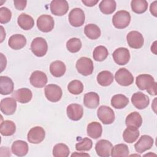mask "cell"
I'll list each match as a JSON object with an SVG mask.
<instances>
[{
	"label": "cell",
	"instance_id": "obj_4",
	"mask_svg": "<svg viewBox=\"0 0 157 157\" xmlns=\"http://www.w3.org/2000/svg\"><path fill=\"white\" fill-rule=\"evenodd\" d=\"M32 52L38 57L44 56L48 50V45L45 39L38 37L33 40L31 44Z\"/></svg>",
	"mask_w": 157,
	"mask_h": 157
},
{
	"label": "cell",
	"instance_id": "obj_16",
	"mask_svg": "<svg viewBox=\"0 0 157 157\" xmlns=\"http://www.w3.org/2000/svg\"><path fill=\"white\" fill-rule=\"evenodd\" d=\"M31 84L36 88H42L47 83V75L42 71H34L29 78Z\"/></svg>",
	"mask_w": 157,
	"mask_h": 157
},
{
	"label": "cell",
	"instance_id": "obj_17",
	"mask_svg": "<svg viewBox=\"0 0 157 157\" xmlns=\"http://www.w3.org/2000/svg\"><path fill=\"white\" fill-rule=\"evenodd\" d=\"M132 104L138 109H145L150 103V99L147 95L142 92H137L132 94L131 97Z\"/></svg>",
	"mask_w": 157,
	"mask_h": 157
},
{
	"label": "cell",
	"instance_id": "obj_40",
	"mask_svg": "<svg viewBox=\"0 0 157 157\" xmlns=\"http://www.w3.org/2000/svg\"><path fill=\"white\" fill-rule=\"evenodd\" d=\"M66 47L70 52L76 53L78 52L82 47L81 40L78 38H71L67 41Z\"/></svg>",
	"mask_w": 157,
	"mask_h": 157
},
{
	"label": "cell",
	"instance_id": "obj_11",
	"mask_svg": "<svg viewBox=\"0 0 157 157\" xmlns=\"http://www.w3.org/2000/svg\"><path fill=\"white\" fill-rule=\"evenodd\" d=\"M126 40L129 46L135 49L141 48L144 42L142 34L136 31H130L126 36Z\"/></svg>",
	"mask_w": 157,
	"mask_h": 157
},
{
	"label": "cell",
	"instance_id": "obj_7",
	"mask_svg": "<svg viewBox=\"0 0 157 157\" xmlns=\"http://www.w3.org/2000/svg\"><path fill=\"white\" fill-rule=\"evenodd\" d=\"M45 95L49 101L56 102L61 99L63 95V91L58 85L55 84H48L45 88Z\"/></svg>",
	"mask_w": 157,
	"mask_h": 157
},
{
	"label": "cell",
	"instance_id": "obj_27",
	"mask_svg": "<svg viewBox=\"0 0 157 157\" xmlns=\"http://www.w3.org/2000/svg\"><path fill=\"white\" fill-rule=\"evenodd\" d=\"M87 134L89 137L96 139L99 138L102 132V125L96 121H93L90 123L87 126L86 129Z\"/></svg>",
	"mask_w": 157,
	"mask_h": 157
},
{
	"label": "cell",
	"instance_id": "obj_38",
	"mask_svg": "<svg viewBox=\"0 0 157 157\" xmlns=\"http://www.w3.org/2000/svg\"><path fill=\"white\" fill-rule=\"evenodd\" d=\"M108 55L109 52L107 48L102 45H99L94 48L93 53V57L96 61H102L106 59Z\"/></svg>",
	"mask_w": 157,
	"mask_h": 157
},
{
	"label": "cell",
	"instance_id": "obj_13",
	"mask_svg": "<svg viewBox=\"0 0 157 157\" xmlns=\"http://www.w3.org/2000/svg\"><path fill=\"white\" fill-rule=\"evenodd\" d=\"M114 61L119 65H125L130 59V53L128 49L120 47L116 49L112 54Z\"/></svg>",
	"mask_w": 157,
	"mask_h": 157
},
{
	"label": "cell",
	"instance_id": "obj_20",
	"mask_svg": "<svg viewBox=\"0 0 157 157\" xmlns=\"http://www.w3.org/2000/svg\"><path fill=\"white\" fill-rule=\"evenodd\" d=\"M33 96L32 91L26 88H20L13 92L12 97L18 102L21 104L29 102Z\"/></svg>",
	"mask_w": 157,
	"mask_h": 157
},
{
	"label": "cell",
	"instance_id": "obj_41",
	"mask_svg": "<svg viewBox=\"0 0 157 157\" xmlns=\"http://www.w3.org/2000/svg\"><path fill=\"white\" fill-rule=\"evenodd\" d=\"M92 146V140L88 137H85L75 144V149L80 151H86L91 150Z\"/></svg>",
	"mask_w": 157,
	"mask_h": 157
},
{
	"label": "cell",
	"instance_id": "obj_23",
	"mask_svg": "<svg viewBox=\"0 0 157 157\" xmlns=\"http://www.w3.org/2000/svg\"><path fill=\"white\" fill-rule=\"evenodd\" d=\"M14 84L12 79L7 76L0 77V93L2 95H7L13 91Z\"/></svg>",
	"mask_w": 157,
	"mask_h": 157
},
{
	"label": "cell",
	"instance_id": "obj_37",
	"mask_svg": "<svg viewBox=\"0 0 157 157\" xmlns=\"http://www.w3.org/2000/svg\"><path fill=\"white\" fill-rule=\"evenodd\" d=\"M69 153V147L64 144H57L53 148V155L55 157H67Z\"/></svg>",
	"mask_w": 157,
	"mask_h": 157
},
{
	"label": "cell",
	"instance_id": "obj_34",
	"mask_svg": "<svg viewBox=\"0 0 157 157\" xmlns=\"http://www.w3.org/2000/svg\"><path fill=\"white\" fill-rule=\"evenodd\" d=\"M99 8L102 13L111 14L116 9V2L114 0H103L100 2Z\"/></svg>",
	"mask_w": 157,
	"mask_h": 157
},
{
	"label": "cell",
	"instance_id": "obj_33",
	"mask_svg": "<svg viewBox=\"0 0 157 157\" xmlns=\"http://www.w3.org/2000/svg\"><path fill=\"white\" fill-rule=\"evenodd\" d=\"M16 131V126L11 120H5L1 123L0 131L4 136H10L13 135Z\"/></svg>",
	"mask_w": 157,
	"mask_h": 157
},
{
	"label": "cell",
	"instance_id": "obj_12",
	"mask_svg": "<svg viewBox=\"0 0 157 157\" xmlns=\"http://www.w3.org/2000/svg\"><path fill=\"white\" fill-rule=\"evenodd\" d=\"M68 10V2L65 0H53L50 3L51 12L55 15H64L67 12Z\"/></svg>",
	"mask_w": 157,
	"mask_h": 157
},
{
	"label": "cell",
	"instance_id": "obj_31",
	"mask_svg": "<svg viewBox=\"0 0 157 157\" xmlns=\"http://www.w3.org/2000/svg\"><path fill=\"white\" fill-rule=\"evenodd\" d=\"M84 33L87 37L92 40L98 39L101 34L100 28L96 25L92 23L86 25L85 26Z\"/></svg>",
	"mask_w": 157,
	"mask_h": 157
},
{
	"label": "cell",
	"instance_id": "obj_45",
	"mask_svg": "<svg viewBox=\"0 0 157 157\" xmlns=\"http://www.w3.org/2000/svg\"><path fill=\"white\" fill-rule=\"evenodd\" d=\"M99 0H82V2L86 6L88 7H93L95 6L98 2Z\"/></svg>",
	"mask_w": 157,
	"mask_h": 157
},
{
	"label": "cell",
	"instance_id": "obj_32",
	"mask_svg": "<svg viewBox=\"0 0 157 157\" xmlns=\"http://www.w3.org/2000/svg\"><path fill=\"white\" fill-rule=\"evenodd\" d=\"M113 75L109 71L100 72L97 75V82L102 86H107L112 84L113 81Z\"/></svg>",
	"mask_w": 157,
	"mask_h": 157
},
{
	"label": "cell",
	"instance_id": "obj_26",
	"mask_svg": "<svg viewBox=\"0 0 157 157\" xmlns=\"http://www.w3.org/2000/svg\"><path fill=\"white\" fill-rule=\"evenodd\" d=\"M125 123L127 127L139 128L142 124V118L139 112H133L126 117Z\"/></svg>",
	"mask_w": 157,
	"mask_h": 157
},
{
	"label": "cell",
	"instance_id": "obj_42",
	"mask_svg": "<svg viewBox=\"0 0 157 157\" xmlns=\"http://www.w3.org/2000/svg\"><path fill=\"white\" fill-rule=\"evenodd\" d=\"M12 17L11 11L7 7H2L0 8V23L5 24L10 21Z\"/></svg>",
	"mask_w": 157,
	"mask_h": 157
},
{
	"label": "cell",
	"instance_id": "obj_24",
	"mask_svg": "<svg viewBox=\"0 0 157 157\" xmlns=\"http://www.w3.org/2000/svg\"><path fill=\"white\" fill-rule=\"evenodd\" d=\"M84 105L89 109H95L99 104V96L95 92H89L84 95Z\"/></svg>",
	"mask_w": 157,
	"mask_h": 157
},
{
	"label": "cell",
	"instance_id": "obj_2",
	"mask_svg": "<svg viewBox=\"0 0 157 157\" xmlns=\"http://www.w3.org/2000/svg\"><path fill=\"white\" fill-rule=\"evenodd\" d=\"M131 21V15L126 10L117 12L112 18L113 26L118 29H123L127 27Z\"/></svg>",
	"mask_w": 157,
	"mask_h": 157
},
{
	"label": "cell",
	"instance_id": "obj_14",
	"mask_svg": "<svg viewBox=\"0 0 157 157\" xmlns=\"http://www.w3.org/2000/svg\"><path fill=\"white\" fill-rule=\"evenodd\" d=\"M153 139L148 135H142L139 140L135 144L134 148L136 152L142 153L150 149L153 145Z\"/></svg>",
	"mask_w": 157,
	"mask_h": 157
},
{
	"label": "cell",
	"instance_id": "obj_19",
	"mask_svg": "<svg viewBox=\"0 0 157 157\" xmlns=\"http://www.w3.org/2000/svg\"><path fill=\"white\" fill-rule=\"evenodd\" d=\"M66 112L69 119L73 121H78L83 117V109L80 104H71L67 107Z\"/></svg>",
	"mask_w": 157,
	"mask_h": 157
},
{
	"label": "cell",
	"instance_id": "obj_46",
	"mask_svg": "<svg viewBox=\"0 0 157 157\" xmlns=\"http://www.w3.org/2000/svg\"><path fill=\"white\" fill-rule=\"evenodd\" d=\"M90 156V155H88V154H87V153H72V155H71V156L72 157V156Z\"/></svg>",
	"mask_w": 157,
	"mask_h": 157
},
{
	"label": "cell",
	"instance_id": "obj_28",
	"mask_svg": "<svg viewBox=\"0 0 157 157\" xmlns=\"http://www.w3.org/2000/svg\"><path fill=\"white\" fill-rule=\"evenodd\" d=\"M17 23L19 26L24 30H29L34 25L33 18L26 13H21L17 19Z\"/></svg>",
	"mask_w": 157,
	"mask_h": 157
},
{
	"label": "cell",
	"instance_id": "obj_35",
	"mask_svg": "<svg viewBox=\"0 0 157 157\" xmlns=\"http://www.w3.org/2000/svg\"><path fill=\"white\" fill-rule=\"evenodd\" d=\"M129 148L124 144H119L112 147L110 155L112 157L128 156L129 155Z\"/></svg>",
	"mask_w": 157,
	"mask_h": 157
},
{
	"label": "cell",
	"instance_id": "obj_22",
	"mask_svg": "<svg viewBox=\"0 0 157 157\" xmlns=\"http://www.w3.org/2000/svg\"><path fill=\"white\" fill-rule=\"evenodd\" d=\"M11 150L14 155L18 156H24L28 152V145L23 140H17L13 142Z\"/></svg>",
	"mask_w": 157,
	"mask_h": 157
},
{
	"label": "cell",
	"instance_id": "obj_1",
	"mask_svg": "<svg viewBox=\"0 0 157 157\" xmlns=\"http://www.w3.org/2000/svg\"><path fill=\"white\" fill-rule=\"evenodd\" d=\"M136 83L140 90H146L150 94L153 96L156 95V82L151 75H139L136 77Z\"/></svg>",
	"mask_w": 157,
	"mask_h": 157
},
{
	"label": "cell",
	"instance_id": "obj_5",
	"mask_svg": "<svg viewBox=\"0 0 157 157\" xmlns=\"http://www.w3.org/2000/svg\"><path fill=\"white\" fill-rule=\"evenodd\" d=\"M116 82L121 86H127L131 85L134 82L132 74L126 68L119 69L115 74Z\"/></svg>",
	"mask_w": 157,
	"mask_h": 157
},
{
	"label": "cell",
	"instance_id": "obj_36",
	"mask_svg": "<svg viewBox=\"0 0 157 157\" xmlns=\"http://www.w3.org/2000/svg\"><path fill=\"white\" fill-rule=\"evenodd\" d=\"M132 10L136 13H142L148 8V2L145 0H132L131 2Z\"/></svg>",
	"mask_w": 157,
	"mask_h": 157
},
{
	"label": "cell",
	"instance_id": "obj_6",
	"mask_svg": "<svg viewBox=\"0 0 157 157\" xmlns=\"http://www.w3.org/2000/svg\"><path fill=\"white\" fill-rule=\"evenodd\" d=\"M97 115L100 121L104 124H112L115 120L113 110L107 105H101L98 108Z\"/></svg>",
	"mask_w": 157,
	"mask_h": 157
},
{
	"label": "cell",
	"instance_id": "obj_30",
	"mask_svg": "<svg viewBox=\"0 0 157 157\" xmlns=\"http://www.w3.org/2000/svg\"><path fill=\"white\" fill-rule=\"evenodd\" d=\"M129 103V99L124 94H118L113 96L111 99V105L115 109L124 108Z\"/></svg>",
	"mask_w": 157,
	"mask_h": 157
},
{
	"label": "cell",
	"instance_id": "obj_8",
	"mask_svg": "<svg viewBox=\"0 0 157 157\" xmlns=\"http://www.w3.org/2000/svg\"><path fill=\"white\" fill-rule=\"evenodd\" d=\"M85 13L80 8H74L71 10L68 15V20L70 24L74 27H79L85 22Z\"/></svg>",
	"mask_w": 157,
	"mask_h": 157
},
{
	"label": "cell",
	"instance_id": "obj_25",
	"mask_svg": "<svg viewBox=\"0 0 157 157\" xmlns=\"http://www.w3.org/2000/svg\"><path fill=\"white\" fill-rule=\"evenodd\" d=\"M66 67L65 64L59 60L52 62L50 65V72L55 77L63 76L66 72Z\"/></svg>",
	"mask_w": 157,
	"mask_h": 157
},
{
	"label": "cell",
	"instance_id": "obj_44",
	"mask_svg": "<svg viewBox=\"0 0 157 157\" xmlns=\"http://www.w3.org/2000/svg\"><path fill=\"white\" fill-rule=\"evenodd\" d=\"M156 3L157 1H155L153 2H152L150 5V10L151 13L154 16V17H157V13H156V10H157V7H156Z\"/></svg>",
	"mask_w": 157,
	"mask_h": 157
},
{
	"label": "cell",
	"instance_id": "obj_3",
	"mask_svg": "<svg viewBox=\"0 0 157 157\" xmlns=\"http://www.w3.org/2000/svg\"><path fill=\"white\" fill-rule=\"evenodd\" d=\"M75 67L78 73L85 76L91 75L94 69L92 60L87 57H81L79 58L76 62Z\"/></svg>",
	"mask_w": 157,
	"mask_h": 157
},
{
	"label": "cell",
	"instance_id": "obj_9",
	"mask_svg": "<svg viewBox=\"0 0 157 157\" xmlns=\"http://www.w3.org/2000/svg\"><path fill=\"white\" fill-rule=\"evenodd\" d=\"M45 137V132L43 128L35 126L32 128L27 135L28 141L31 144H39L42 142Z\"/></svg>",
	"mask_w": 157,
	"mask_h": 157
},
{
	"label": "cell",
	"instance_id": "obj_39",
	"mask_svg": "<svg viewBox=\"0 0 157 157\" xmlns=\"http://www.w3.org/2000/svg\"><path fill=\"white\" fill-rule=\"evenodd\" d=\"M67 90L72 94H80L83 90V85L80 80H74L68 84Z\"/></svg>",
	"mask_w": 157,
	"mask_h": 157
},
{
	"label": "cell",
	"instance_id": "obj_21",
	"mask_svg": "<svg viewBox=\"0 0 157 157\" xmlns=\"http://www.w3.org/2000/svg\"><path fill=\"white\" fill-rule=\"evenodd\" d=\"M26 44V37L21 34H16L10 37L8 40L9 46L13 50H20Z\"/></svg>",
	"mask_w": 157,
	"mask_h": 157
},
{
	"label": "cell",
	"instance_id": "obj_43",
	"mask_svg": "<svg viewBox=\"0 0 157 157\" xmlns=\"http://www.w3.org/2000/svg\"><path fill=\"white\" fill-rule=\"evenodd\" d=\"M15 7L19 10H23L26 6L27 1H20V0H14L13 1Z\"/></svg>",
	"mask_w": 157,
	"mask_h": 157
},
{
	"label": "cell",
	"instance_id": "obj_15",
	"mask_svg": "<svg viewBox=\"0 0 157 157\" xmlns=\"http://www.w3.org/2000/svg\"><path fill=\"white\" fill-rule=\"evenodd\" d=\"M113 146L112 143L105 139L99 140L95 145L97 155L101 157H109L110 155Z\"/></svg>",
	"mask_w": 157,
	"mask_h": 157
},
{
	"label": "cell",
	"instance_id": "obj_29",
	"mask_svg": "<svg viewBox=\"0 0 157 157\" xmlns=\"http://www.w3.org/2000/svg\"><path fill=\"white\" fill-rule=\"evenodd\" d=\"M139 134L140 132L138 128L127 127L123 133V138L124 142L131 144L134 142L137 139Z\"/></svg>",
	"mask_w": 157,
	"mask_h": 157
},
{
	"label": "cell",
	"instance_id": "obj_10",
	"mask_svg": "<svg viewBox=\"0 0 157 157\" xmlns=\"http://www.w3.org/2000/svg\"><path fill=\"white\" fill-rule=\"evenodd\" d=\"M54 25V20L49 15H42L37 20V26L38 29L44 33L51 31L53 29Z\"/></svg>",
	"mask_w": 157,
	"mask_h": 157
},
{
	"label": "cell",
	"instance_id": "obj_18",
	"mask_svg": "<svg viewBox=\"0 0 157 157\" xmlns=\"http://www.w3.org/2000/svg\"><path fill=\"white\" fill-rule=\"evenodd\" d=\"M17 108V102L14 98H6L1 101L0 109L2 113L10 115L15 113Z\"/></svg>",
	"mask_w": 157,
	"mask_h": 157
}]
</instances>
